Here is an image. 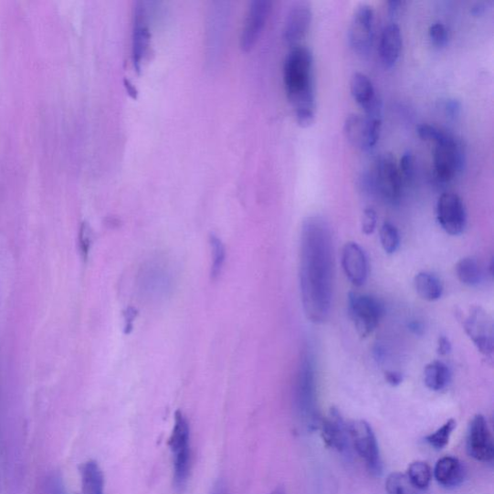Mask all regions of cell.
<instances>
[{
    "instance_id": "cell-1",
    "label": "cell",
    "mask_w": 494,
    "mask_h": 494,
    "mask_svg": "<svg viewBox=\"0 0 494 494\" xmlns=\"http://www.w3.org/2000/svg\"><path fill=\"white\" fill-rule=\"evenodd\" d=\"M331 230L325 219L304 220L300 246V284L303 310L313 322L326 321L331 314L334 258Z\"/></svg>"
},
{
    "instance_id": "cell-2",
    "label": "cell",
    "mask_w": 494,
    "mask_h": 494,
    "mask_svg": "<svg viewBox=\"0 0 494 494\" xmlns=\"http://www.w3.org/2000/svg\"><path fill=\"white\" fill-rule=\"evenodd\" d=\"M283 79L298 124L301 128L310 127L315 121L316 105L314 60L308 47H292L285 58Z\"/></svg>"
},
{
    "instance_id": "cell-3",
    "label": "cell",
    "mask_w": 494,
    "mask_h": 494,
    "mask_svg": "<svg viewBox=\"0 0 494 494\" xmlns=\"http://www.w3.org/2000/svg\"><path fill=\"white\" fill-rule=\"evenodd\" d=\"M314 357L310 350L302 352L295 384V407L303 427L309 431L319 429L317 383Z\"/></svg>"
},
{
    "instance_id": "cell-4",
    "label": "cell",
    "mask_w": 494,
    "mask_h": 494,
    "mask_svg": "<svg viewBox=\"0 0 494 494\" xmlns=\"http://www.w3.org/2000/svg\"><path fill=\"white\" fill-rule=\"evenodd\" d=\"M168 445L173 457V482L183 490L189 482L192 469L191 427L182 412L175 415L174 426Z\"/></svg>"
},
{
    "instance_id": "cell-5",
    "label": "cell",
    "mask_w": 494,
    "mask_h": 494,
    "mask_svg": "<svg viewBox=\"0 0 494 494\" xmlns=\"http://www.w3.org/2000/svg\"><path fill=\"white\" fill-rule=\"evenodd\" d=\"M348 310L357 332L363 337L376 330L384 314V305L378 299L354 292L349 294Z\"/></svg>"
},
{
    "instance_id": "cell-6",
    "label": "cell",
    "mask_w": 494,
    "mask_h": 494,
    "mask_svg": "<svg viewBox=\"0 0 494 494\" xmlns=\"http://www.w3.org/2000/svg\"><path fill=\"white\" fill-rule=\"evenodd\" d=\"M350 442L363 459L367 469L373 476L383 472V463L376 436L364 420L352 421L348 425Z\"/></svg>"
},
{
    "instance_id": "cell-7",
    "label": "cell",
    "mask_w": 494,
    "mask_h": 494,
    "mask_svg": "<svg viewBox=\"0 0 494 494\" xmlns=\"http://www.w3.org/2000/svg\"><path fill=\"white\" fill-rule=\"evenodd\" d=\"M435 144V175L440 183H449L462 172L465 163L464 150L447 132Z\"/></svg>"
},
{
    "instance_id": "cell-8",
    "label": "cell",
    "mask_w": 494,
    "mask_h": 494,
    "mask_svg": "<svg viewBox=\"0 0 494 494\" xmlns=\"http://www.w3.org/2000/svg\"><path fill=\"white\" fill-rule=\"evenodd\" d=\"M370 186L391 204H398L403 192V178L395 159L391 154L382 156L374 167Z\"/></svg>"
},
{
    "instance_id": "cell-9",
    "label": "cell",
    "mask_w": 494,
    "mask_h": 494,
    "mask_svg": "<svg viewBox=\"0 0 494 494\" xmlns=\"http://www.w3.org/2000/svg\"><path fill=\"white\" fill-rule=\"evenodd\" d=\"M383 118L350 114L344 123L347 141L355 148L369 151L377 145L382 130Z\"/></svg>"
},
{
    "instance_id": "cell-10",
    "label": "cell",
    "mask_w": 494,
    "mask_h": 494,
    "mask_svg": "<svg viewBox=\"0 0 494 494\" xmlns=\"http://www.w3.org/2000/svg\"><path fill=\"white\" fill-rule=\"evenodd\" d=\"M374 33V13L372 6L361 5L354 9L349 28V41L355 53L370 52Z\"/></svg>"
},
{
    "instance_id": "cell-11",
    "label": "cell",
    "mask_w": 494,
    "mask_h": 494,
    "mask_svg": "<svg viewBox=\"0 0 494 494\" xmlns=\"http://www.w3.org/2000/svg\"><path fill=\"white\" fill-rule=\"evenodd\" d=\"M436 218L439 226L447 234L461 235L467 226L468 215L465 204L456 194H443L436 204Z\"/></svg>"
},
{
    "instance_id": "cell-12",
    "label": "cell",
    "mask_w": 494,
    "mask_h": 494,
    "mask_svg": "<svg viewBox=\"0 0 494 494\" xmlns=\"http://www.w3.org/2000/svg\"><path fill=\"white\" fill-rule=\"evenodd\" d=\"M464 327L476 348L488 359L492 360L493 322L489 315L481 308H473L464 322Z\"/></svg>"
},
{
    "instance_id": "cell-13",
    "label": "cell",
    "mask_w": 494,
    "mask_h": 494,
    "mask_svg": "<svg viewBox=\"0 0 494 494\" xmlns=\"http://www.w3.org/2000/svg\"><path fill=\"white\" fill-rule=\"evenodd\" d=\"M467 450L468 455L482 463H490L494 457L493 437L488 421L482 415H477L470 422Z\"/></svg>"
},
{
    "instance_id": "cell-14",
    "label": "cell",
    "mask_w": 494,
    "mask_h": 494,
    "mask_svg": "<svg viewBox=\"0 0 494 494\" xmlns=\"http://www.w3.org/2000/svg\"><path fill=\"white\" fill-rule=\"evenodd\" d=\"M131 43L133 65L136 71H141L151 43L148 11L144 3L134 4Z\"/></svg>"
},
{
    "instance_id": "cell-15",
    "label": "cell",
    "mask_w": 494,
    "mask_h": 494,
    "mask_svg": "<svg viewBox=\"0 0 494 494\" xmlns=\"http://www.w3.org/2000/svg\"><path fill=\"white\" fill-rule=\"evenodd\" d=\"M270 7L268 0H253L250 3L241 37V46L246 52L251 49L261 37Z\"/></svg>"
},
{
    "instance_id": "cell-16",
    "label": "cell",
    "mask_w": 494,
    "mask_h": 494,
    "mask_svg": "<svg viewBox=\"0 0 494 494\" xmlns=\"http://www.w3.org/2000/svg\"><path fill=\"white\" fill-rule=\"evenodd\" d=\"M319 429L321 431L323 442L329 448L343 453L350 446L348 425L336 410L331 408L327 416L321 418Z\"/></svg>"
},
{
    "instance_id": "cell-17",
    "label": "cell",
    "mask_w": 494,
    "mask_h": 494,
    "mask_svg": "<svg viewBox=\"0 0 494 494\" xmlns=\"http://www.w3.org/2000/svg\"><path fill=\"white\" fill-rule=\"evenodd\" d=\"M351 94L369 117L383 118V103L374 90L372 80L363 73L356 72L351 78Z\"/></svg>"
},
{
    "instance_id": "cell-18",
    "label": "cell",
    "mask_w": 494,
    "mask_h": 494,
    "mask_svg": "<svg viewBox=\"0 0 494 494\" xmlns=\"http://www.w3.org/2000/svg\"><path fill=\"white\" fill-rule=\"evenodd\" d=\"M312 23V10L309 4L300 3L289 9L283 28L285 42L292 47L308 36Z\"/></svg>"
},
{
    "instance_id": "cell-19",
    "label": "cell",
    "mask_w": 494,
    "mask_h": 494,
    "mask_svg": "<svg viewBox=\"0 0 494 494\" xmlns=\"http://www.w3.org/2000/svg\"><path fill=\"white\" fill-rule=\"evenodd\" d=\"M342 266L348 279L357 287L363 286L368 277V262L364 250L356 243L345 245Z\"/></svg>"
},
{
    "instance_id": "cell-20",
    "label": "cell",
    "mask_w": 494,
    "mask_h": 494,
    "mask_svg": "<svg viewBox=\"0 0 494 494\" xmlns=\"http://www.w3.org/2000/svg\"><path fill=\"white\" fill-rule=\"evenodd\" d=\"M162 263H150L142 272L143 292L150 297L161 298L167 295L173 285V277Z\"/></svg>"
},
{
    "instance_id": "cell-21",
    "label": "cell",
    "mask_w": 494,
    "mask_h": 494,
    "mask_svg": "<svg viewBox=\"0 0 494 494\" xmlns=\"http://www.w3.org/2000/svg\"><path fill=\"white\" fill-rule=\"evenodd\" d=\"M379 49L384 66L388 69L394 67L400 58L402 49V34L397 24L391 23L384 28Z\"/></svg>"
},
{
    "instance_id": "cell-22",
    "label": "cell",
    "mask_w": 494,
    "mask_h": 494,
    "mask_svg": "<svg viewBox=\"0 0 494 494\" xmlns=\"http://www.w3.org/2000/svg\"><path fill=\"white\" fill-rule=\"evenodd\" d=\"M465 474L463 463L454 457L440 458L434 470L436 480L446 488L461 485L465 479Z\"/></svg>"
},
{
    "instance_id": "cell-23",
    "label": "cell",
    "mask_w": 494,
    "mask_h": 494,
    "mask_svg": "<svg viewBox=\"0 0 494 494\" xmlns=\"http://www.w3.org/2000/svg\"><path fill=\"white\" fill-rule=\"evenodd\" d=\"M82 494H105V477L99 464L93 459L80 467Z\"/></svg>"
},
{
    "instance_id": "cell-24",
    "label": "cell",
    "mask_w": 494,
    "mask_h": 494,
    "mask_svg": "<svg viewBox=\"0 0 494 494\" xmlns=\"http://www.w3.org/2000/svg\"><path fill=\"white\" fill-rule=\"evenodd\" d=\"M415 286L417 294L425 300L436 301L443 293V286L437 277L430 272H420L415 277Z\"/></svg>"
},
{
    "instance_id": "cell-25",
    "label": "cell",
    "mask_w": 494,
    "mask_h": 494,
    "mask_svg": "<svg viewBox=\"0 0 494 494\" xmlns=\"http://www.w3.org/2000/svg\"><path fill=\"white\" fill-rule=\"evenodd\" d=\"M424 374L426 385L434 391L446 388L451 378L449 368L441 362H434L426 366Z\"/></svg>"
},
{
    "instance_id": "cell-26",
    "label": "cell",
    "mask_w": 494,
    "mask_h": 494,
    "mask_svg": "<svg viewBox=\"0 0 494 494\" xmlns=\"http://www.w3.org/2000/svg\"><path fill=\"white\" fill-rule=\"evenodd\" d=\"M456 274L459 281L470 287L478 285L483 276L479 262L470 258L457 262Z\"/></svg>"
},
{
    "instance_id": "cell-27",
    "label": "cell",
    "mask_w": 494,
    "mask_h": 494,
    "mask_svg": "<svg viewBox=\"0 0 494 494\" xmlns=\"http://www.w3.org/2000/svg\"><path fill=\"white\" fill-rule=\"evenodd\" d=\"M406 476L418 490H423L430 486L433 473L428 464L415 462L408 468Z\"/></svg>"
},
{
    "instance_id": "cell-28",
    "label": "cell",
    "mask_w": 494,
    "mask_h": 494,
    "mask_svg": "<svg viewBox=\"0 0 494 494\" xmlns=\"http://www.w3.org/2000/svg\"><path fill=\"white\" fill-rule=\"evenodd\" d=\"M387 494H418V489L412 484L406 474L391 473L385 481Z\"/></svg>"
},
{
    "instance_id": "cell-29",
    "label": "cell",
    "mask_w": 494,
    "mask_h": 494,
    "mask_svg": "<svg viewBox=\"0 0 494 494\" xmlns=\"http://www.w3.org/2000/svg\"><path fill=\"white\" fill-rule=\"evenodd\" d=\"M210 246L212 249L211 276L212 279H215L219 277L221 271H223L226 251L224 243L215 235L210 236Z\"/></svg>"
},
{
    "instance_id": "cell-30",
    "label": "cell",
    "mask_w": 494,
    "mask_h": 494,
    "mask_svg": "<svg viewBox=\"0 0 494 494\" xmlns=\"http://www.w3.org/2000/svg\"><path fill=\"white\" fill-rule=\"evenodd\" d=\"M456 421L454 419H450L447 423L443 424L436 432L426 436L425 440L427 441L432 447L437 450L443 449L448 445L450 437L456 429Z\"/></svg>"
},
{
    "instance_id": "cell-31",
    "label": "cell",
    "mask_w": 494,
    "mask_h": 494,
    "mask_svg": "<svg viewBox=\"0 0 494 494\" xmlns=\"http://www.w3.org/2000/svg\"><path fill=\"white\" fill-rule=\"evenodd\" d=\"M400 233L396 226L384 223L381 229V243L387 254L395 253L400 247Z\"/></svg>"
},
{
    "instance_id": "cell-32",
    "label": "cell",
    "mask_w": 494,
    "mask_h": 494,
    "mask_svg": "<svg viewBox=\"0 0 494 494\" xmlns=\"http://www.w3.org/2000/svg\"><path fill=\"white\" fill-rule=\"evenodd\" d=\"M432 43L437 47H446L448 43V30L441 23H435L429 29Z\"/></svg>"
},
{
    "instance_id": "cell-33",
    "label": "cell",
    "mask_w": 494,
    "mask_h": 494,
    "mask_svg": "<svg viewBox=\"0 0 494 494\" xmlns=\"http://www.w3.org/2000/svg\"><path fill=\"white\" fill-rule=\"evenodd\" d=\"M417 133L421 140L436 143L443 138V135H445L447 132L435 126L429 124H422L417 127Z\"/></svg>"
},
{
    "instance_id": "cell-34",
    "label": "cell",
    "mask_w": 494,
    "mask_h": 494,
    "mask_svg": "<svg viewBox=\"0 0 494 494\" xmlns=\"http://www.w3.org/2000/svg\"><path fill=\"white\" fill-rule=\"evenodd\" d=\"M398 167L402 178H405V180L413 179L415 175V158L412 152H407L404 154Z\"/></svg>"
},
{
    "instance_id": "cell-35",
    "label": "cell",
    "mask_w": 494,
    "mask_h": 494,
    "mask_svg": "<svg viewBox=\"0 0 494 494\" xmlns=\"http://www.w3.org/2000/svg\"><path fill=\"white\" fill-rule=\"evenodd\" d=\"M377 221H378V216H377L376 211H374L372 208L366 209L363 213V221H362L363 232L365 235L373 234V231L376 230Z\"/></svg>"
},
{
    "instance_id": "cell-36",
    "label": "cell",
    "mask_w": 494,
    "mask_h": 494,
    "mask_svg": "<svg viewBox=\"0 0 494 494\" xmlns=\"http://www.w3.org/2000/svg\"><path fill=\"white\" fill-rule=\"evenodd\" d=\"M48 494H67V490L59 475H53L48 480Z\"/></svg>"
},
{
    "instance_id": "cell-37",
    "label": "cell",
    "mask_w": 494,
    "mask_h": 494,
    "mask_svg": "<svg viewBox=\"0 0 494 494\" xmlns=\"http://www.w3.org/2000/svg\"><path fill=\"white\" fill-rule=\"evenodd\" d=\"M443 110H445L447 115L455 118L461 112L462 106L457 100H447L443 104Z\"/></svg>"
},
{
    "instance_id": "cell-38",
    "label": "cell",
    "mask_w": 494,
    "mask_h": 494,
    "mask_svg": "<svg viewBox=\"0 0 494 494\" xmlns=\"http://www.w3.org/2000/svg\"><path fill=\"white\" fill-rule=\"evenodd\" d=\"M80 245L82 252L87 254L91 245V233L87 226H83L81 228Z\"/></svg>"
},
{
    "instance_id": "cell-39",
    "label": "cell",
    "mask_w": 494,
    "mask_h": 494,
    "mask_svg": "<svg viewBox=\"0 0 494 494\" xmlns=\"http://www.w3.org/2000/svg\"><path fill=\"white\" fill-rule=\"evenodd\" d=\"M385 381L392 386H398L403 382V374L394 371L385 373Z\"/></svg>"
},
{
    "instance_id": "cell-40",
    "label": "cell",
    "mask_w": 494,
    "mask_h": 494,
    "mask_svg": "<svg viewBox=\"0 0 494 494\" xmlns=\"http://www.w3.org/2000/svg\"><path fill=\"white\" fill-rule=\"evenodd\" d=\"M450 341L446 336H441L438 339L437 352L440 355H447L451 352Z\"/></svg>"
},
{
    "instance_id": "cell-41",
    "label": "cell",
    "mask_w": 494,
    "mask_h": 494,
    "mask_svg": "<svg viewBox=\"0 0 494 494\" xmlns=\"http://www.w3.org/2000/svg\"><path fill=\"white\" fill-rule=\"evenodd\" d=\"M387 5L389 16H391V18H395L400 9L403 7L404 3L399 2V0H391V2L387 4Z\"/></svg>"
},
{
    "instance_id": "cell-42",
    "label": "cell",
    "mask_w": 494,
    "mask_h": 494,
    "mask_svg": "<svg viewBox=\"0 0 494 494\" xmlns=\"http://www.w3.org/2000/svg\"><path fill=\"white\" fill-rule=\"evenodd\" d=\"M135 311L132 309H129L126 312V333H130L132 329V321L135 317Z\"/></svg>"
},
{
    "instance_id": "cell-43",
    "label": "cell",
    "mask_w": 494,
    "mask_h": 494,
    "mask_svg": "<svg viewBox=\"0 0 494 494\" xmlns=\"http://www.w3.org/2000/svg\"><path fill=\"white\" fill-rule=\"evenodd\" d=\"M486 11V4L485 3H476L472 7H471V13L474 15V16H480L482 14H484Z\"/></svg>"
},
{
    "instance_id": "cell-44",
    "label": "cell",
    "mask_w": 494,
    "mask_h": 494,
    "mask_svg": "<svg viewBox=\"0 0 494 494\" xmlns=\"http://www.w3.org/2000/svg\"><path fill=\"white\" fill-rule=\"evenodd\" d=\"M212 494H228L226 486L224 482L219 481L214 487Z\"/></svg>"
},
{
    "instance_id": "cell-45",
    "label": "cell",
    "mask_w": 494,
    "mask_h": 494,
    "mask_svg": "<svg viewBox=\"0 0 494 494\" xmlns=\"http://www.w3.org/2000/svg\"><path fill=\"white\" fill-rule=\"evenodd\" d=\"M410 328L416 334H421L422 331H423V328L421 326V323L417 322V321H415V322L411 323Z\"/></svg>"
},
{
    "instance_id": "cell-46",
    "label": "cell",
    "mask_w": 494,
    "mask_h": 494,
    "mask_svg": "<svg viewBox=\"0 0 494 494\" xmlns=\"http://www.w3.org/2000/svg\"><path fill=\"white\" fill-rule=\"evenodd\" d=\"M270 494H286V491L282 487H279L276 489L274 491H272Z\"/></svg>"
}]
</instances>
